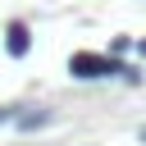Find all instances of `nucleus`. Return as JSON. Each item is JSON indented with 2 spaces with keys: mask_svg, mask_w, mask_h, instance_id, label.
Here are the masks:
<instances>
[{
  "mask_svg": "<svg viewBox=\"0 0 146 146\" xmlns=\"http://www.w3.org/2000/svg\"><path fill=\"white\" fill-rule=\"evenodd\" d=\"M68 73L73 78H82V82H91V78H123V64H119V55H96V50H78L73 59H68Z\"/></svg>",
  "mask_w": 146,
  "mask_h": 146,
  "instance_id": "1",
  "label": "nucleus"
},
{
  "mask_svg": "<svg viewBox=\"0 0 146 146\" xmlns=\"http://www.w3.org/2000/svg\"><path fill=\"white\" fill-rule=\"evenodd\" d=\"M5 50H9L14 59H23V55L32 50V27H27L23 18H14V23L5 27Z\"/></svg>",
  "mask_w": 146,
  "mask_h": 146,
  "instance_id": "2",
  "label": "nucleus"
},
{
  "mask_svg": "<svg viewBox=\"0 0 146 146\" xmlns=\"http://www.w3.org/2000/svg\"><path fill=\"white\" fill-rule=\"evenodd\" d=\"M41 123H50V114H46V110H36V114H23V119H18V128H23V132H32V128H41Z\"/></svg>",
  "mask_w": 146,
  "mask_h": 146,
  "instance_id": "3",
  "label": "nucleus"
},
{
  "mask_svg": "<svg viewBox=\"0 0 146 146\" xmlns=\"http://www.w3.org/2000/svg\"><path fill=\"white\" fill-rule=\"evenodd\" d=\"M9 119H14V110H9V105H0V123H9Z\"/></svg>",
  "mask_w": 146,
  "mask_h": 146,
  "instance_id": "4",
  "label": "nucleus"
},
{
  "mask_svg": "<svg viewBox=\"0 0 146 146\" xmlns=\"http://www.w3.org/2000/svg\"><path fill=\"white\" fill-rule=\"evenodd\" d=\"M141 55H146V41H141Z\"/></svg>",
  "mask_w": 146,
  "mask_h": 146,
  "instance_id": "5",
  "label": "nucleus"
}]
</instances>
